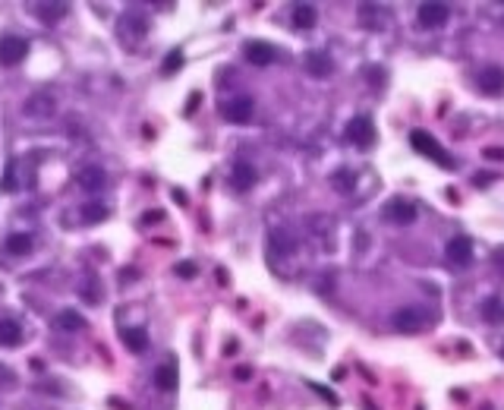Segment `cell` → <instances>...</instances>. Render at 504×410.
I'll return each mask as SVG.
<instances>
[{
    "instance_id": "f1b7e54d",
    "label": "cell",
    "mask_w": 504,
    "mask_h": 410,
    "mask_svg": "<svg viewBox=\"0 0 504 410\" xmlns=\"http://www.w3.org/2000/svg\"><path fill=\"white\" fill-rule=\"evenodd\" d=\"M0 190H16V161L7 164V174H3V183H0Z\"/></svg>"
},
{
    "instance_id": "3957f363",
    "label": "cell",
    "mask_w": 504,
    "mask_h": 410,
    "mask_svg": "<svg viewBox=\"0 0 504 410\" xmlns=\"http://www.w3.org/2000/svg\"><path fill=\"white\" fill-rule=\"evenodd\" d=\"M381 218L391 221V225H413L419 218V209H416V202H410V199H391V202H385Z\"/></svg>"
},
{
    "instance_id": "5b68a950",
    "label": "cell",
    "mask_w": 504,
    "mask_h": 410,
    "mask_svg": "<svg viewBox=\"0 0 504 410\" xmlns=\"http://www.w3.org/2000/svg\"><path fill=\"white\" fill-rule=\"evenodd\" d=\"M252 111H256V101L249 98V95H237V98L221 104V114H224L230 124H249V120H252Z\"/></svg>"
},
{
    "instance_id": "ac0fdd59",
    "label": "cell",
    "mask_w": 504,
    "mask_h": 410,
    "mask_svg": "<svg viewBox=\"0 0 504 410\" xmlns=\"http://www.w3.org/2000/svg\"><path fill=\"white\" fill-rule=\"evenodd\" d=\"M268 243H272V249L278 255H293L296 253V240L290 237L287 231H284V227H274L272 237H268Z\"/></svg>"
},
{
    "instance_id": "4dcf8cb0",
    "label": "cell",
    "mask_w": 504,
    "mask_h": 410,
    "mask_svg": "<svg viewBox=\"0 0 504 410\" xmlns=\"http://www.w3.org/2000/svg\"><path fill=\"white\" fill-rule=\"evenodd\" d=\"M0 385H16V376H13V369L10 366H0Z\"/></svg>"
},
{
    "instance_id": "8fae6325",
    "label": "cell",
    "mask_w": 504,
    "mask_h": 410,
    "mask_svg": "<svg viewBox=\"0 0 504 410\" xmlns=\"http://www.w3.org/2000/svg\"><path fill=\"white\" fill-rule=\"evenodd\" d=\"M76 183L86 190V193H101L104 183H108V174L98 168V164H86L82 170H76Z\"/></svg>"
},
{
    "instance_id": "ba28073f",
    "label": "cell",
    "mask_w": 504,
    "mask_h": 410,
    "mask_svg": "<svg viewBox=\"0 0 504 410\" xmlns=\"http://www.w3.org/2000/svg\"><path fill=\"white\" fill-rule=\"evenodd\" d=\"M444 255H448L451 265H457V269H464V265L473 262V243H470V237H451L448 247H444Z\"/></svg>"
},
{
    "instance_id": "30bf717a",
    "label": "cell",
    "mask_w": 504,
    "mask_h": 410,
    "mask_svg": "<svg viewBox=\"0 0 504 410\" xmlns=\"http://www.w3.org/2000/svg\"><path fill=\"white\" fill-rule=\"evenodd\" d=\"M416 19L422 29H442V25L448 23V7H444V3H432V0H429V3H419Z\"/></svg>"
},
{
    "instance_id": "cb8c5ba5",
    "label": "cell",
    "mask_w": 504,
    "mask_h": 410,
    "mask_svg": "<svg viewBox=\"0 0 504 410\" xmlns=\"http://www.w3.org/2000/svg\"><path fill=\"white\" fill-rule=\"evenodd\" d=\"M35 13L41 16V23H60L70 13V7L67 3H35Z\"/></svg>"
},
{
    "instance_id": "7a4b0ae2",
    "label": "cell",
    "mask_w": 504,
    "mask_h": 410,
    "mask_svg": "<svg viewBox=\"0 0 504 410\" xmlns=\"http://www.w3.org/2000/svg\"><path fill=\"white\" fill-rule=\"evenodd\" d=\"M410 146H413V152L416 155H422V158H429V161H435V164H442V168H454V158L444 152L442 146H438V139H435L432 133H426V130H413L410 133Z\"/></svg>"
},
{
    "instance_id": "8992f818",
    "label": "cell",
    "mask_w": 504,
    "mask_h": 410,
    "mask_svg": "<svg viewBox=\"0 0 504 410\" xmlns=\"http://www.w3.org/2000/svg\"><path fill=\"white\" fill-rule=\"evenodd\" d=\"M117 32H120V38H145L148 16L142 13V10H126V13L120 16V25H117Z\"/></svg>"
},
{
    "instance_id": "4fadbf2b",
    "label": "cell",
    "mask_w": 504,
    "mask_h": 410,
    "mask_svg": "<svg viewBox=\"0 0 504 410\" xmlns=\"http://www.w3.org/2000/svg\"><path fill=\"white\" fill-rule=\"evenodd\" d=\"M256 180H259V174H256V168H252V164H246V161H237V164H233V170H230L233 190L246 193V190H252V186H256Z\"/></svg>"
},
{
    "instance_id": "1f68e13d",
    "label": "cell",
    "mask_w": 504,
    "mask_h": 410,
    "mask_svg": "<svg viewBox=\"0 0 504 410\" xmlns=\"http://www.w3.org/2000/svg\"><path fill=\"white\" fill-rule=\"evenodd\" d=\"M369 76H372V82H375V85L385 82V73H381V67H369Z\"/></svg>"
},
{
    "instance_id": "484cf974",
    "label": "cell",
    "mask_w": 504,
    "mask_h": 410,
    "mask_svg": "<svg viewBox=\"0 0 504 410\" xmlns=\"http://www.w3.org/2000/svg\"><path fill=\"white\" fill-rule=\"evenodd\" d=\"M3 247H7L10 255H29L32 253V237L29 234H10Z\"/></svg>"
},
{
    "instance_id": "6da1fadb",
    "label": "cell",
    "mask_w": 504,
    "mask_h": 410,
    "mask_svg": "<svg viewBox=\"0 0 504 410\" xmlns=\"http://www.w3.org/2000/svg\"><path fill=\"white\" fill-rule=\"evenodd\" d=\"M391 326L400 334H419L432 326V312L426 306H400V310L391 316Z\"/></svg>"
},
{
    "instance_id": "ffe728a7",
    "label": "cell",
    "mask_w": 504,
    "mask_h": 410,
    "mask_svg": "<svg viewBox=\"0 0 504 410\" xmlns=\"http://www.w3.org/2000/svg\"><path fill=\"white\" fill-rule=\"evenodd\" d=\"M155 385L161 388V391H173V388H177V363H173V360H167V363H161L155 369Z\"/></svg>"
},
{
    "instance_id": "44dd1931",
    "label": "cell",
    "mask_w": 504,
    "mask_h": 410,
    "mask_svg": "<svg viewBox=\"0 0 504 410\" xmlns=\"http://www.w3.org/2000/svg\"><path fill=\"white\" fill-rule=\"evenodd\" d=\"M57 328L60 332H82L86 328V316L76 310H60L57 312Z\"/></svg>"
},
{
    "instance_id": "7c38bea8",
    "label": "cell",
    "mask_w": 504,
    "mask_h": 410,
    "mask_svg": "<svg viewBox=\"0 0 504 410\" xmlns=\"http://www.w3.org/2000/svg\"><path fill=\"white\" fill-rule=\"evenodd\" d=\"M23 111H25L29 117H38V120H45V117H51V114L57 111V101L51 98V95L38 92V95H29V98H25Z\"/></svg>"
},
{
    "instance_id": "7402d4cb",
    "label": "cell",
    "mask_w": 504,
    "mask_h": 410,
    "mask_svg": "<svg viewBox=\"0 0 504 410\" xmlns=\"http://www.w3.org/2000/svg\"><path fill=\"white\" fill-rule=\"evenodd\" d=\"M79 215H82L86 225H101V221H108L110 218V209L108 205H101V202H86V205L79 209Z\"/></svg>"
},
{
    "instance_id": "f546056e",
    "label": "cell",
    "mask_w": 504,
    "mask_h": 410,
    "mask_svg": "<svg viewBox=\"0 0 504 410\" xmlns=\"http://www.w3.org/2000/svg\"><path fill=\"white\" fill-rule=\"evenodd\" d=\"M173 271H177L180 278H187V281H189V278H195V271H199V269H195V262H180Z\"/></svg>"
},
{
    "instance_id": "4316f807",
    "label": "cell",
    "mask_w": 504,
    "mask_h": 410,
    "mask_svg": "<svg viewBox=\"0 0 504 410\" xmlns=\"http://www.w3.org/2000/svg\"><path fill=\"white\" fill-rule=\"evenodd\" d=\"M353 183H357V180H353V170H347V168H337L331 174V186L334 190H341V193H350Z\"/></svg>"
},
{
    "instance_id": "836d02e7",
    "label": "cell",
    "mask_w": 504,
    "mask_h": 410,
    "mask_svg": "<svg viewBox=\"0 0 504 410\" xmlns=\"http://www.w3.org/2000/svg\"><path fill=\"white\" fill-rule=\"evenodd\" d=\"M249 376H252V369H249V366H240V369H237V379H240V382H246Z\"/></svg>"
},
{
    "instance_id": "603a6c76",
    "label": "cell",
    "mask_w": 504,
    "mask_h": 410,
    "mask_svg": "<svg viewBox=\"0 0 504 410\" xmlns=\"http://www.w3.org/2000/svg\"><path fill=\"white\" fill-rule=\"evenodd\" d=\"M482 319H485L489 326H501L504 322V300L501 297H489V300L482 303Z\"/></svg>"
},
{
    "instance_id": "5bb4252c",
    "label": "cell",
    "mask_w": 504,
    "mask_h": 410,
    "mask_svg": "<svg viewBox=\"0 0 504 410\" xmlns=\"http://www.w3.org/2000/svg\"><path fill=\"white\" fill-rule=\"evenodd\" d=\"M306 70H309V76H315V79H328L334 73V60L325 54V51H309V54H306Z\"/></svg>"
},
{
    "instance_id": "d590c367",
    "label": "cell",
    "mask_w": 504,
    "mask_h": 410,
    "mask_svg": "<svg viewBox=\"0 0 504 410\" xmlns=\"http://www.w3.org/2000/svg\"><path fill=\"white\" fill-rule=\"evenodd\" d=\"M501 356H504V350H501Z\"/></svg>"
},
{
    "instance_id": "2e32d148",
    "label": "cell",
    "mask_w": 504,
    "mask_h": 410,
    "mask_svg": "<svg viewBox=\"0 0 504 410\" xmlns=\"http://www.w3.org/2000/svg\"><path fill=\"white\" fill-rule=\"evenodd\" d=\"M476 82H479V89L485 95H498L504 89V70L501 67H485V70H479Z\"/></svg>"
},
{
    "instance_id": "52a82bcc",
    "label": "cell",
    "mask_w": 504,
    "mask_h": 410,
    "mask_svg": "<svg viewBox=\"0 0 504 410\" xmlns=\"http://www.w3.org/2000/svg\"><path fill=\"white\" fill-rule=\"evenodd\" d=\"M25 54H29V41L19 38V35H7V38H0V63L3 67H16V63H23Z\"/></svg>"
},
{
    "instance_id": "9a60e30c",
    "label": "cell",
    "mask_w": 504,
    "mask_h": 410,
    "mask_svg": "<svg viewBox=\"0 0 504 410\" xmlns=\"http://www.w3.org/2000/svg\"><path fill=\"white\" fill-rule=\"evenodd\" d=\"M274 47L268 45V41H249L246 45V60L252 63V67H272L274 63Z\"/></svg>"
},
{
    "instance_id": "277c9868",
    "label": "cell",
    "mask_w": 504,
    "mask_h": 410,
    "mask_svg": "<svg viewBox=\"0 0 504 410\" xmlns=\"http://www.w3.org/2000/svg\"><path fill=\"white\" fill-rule=\"evenodd\" d=\"M344 136H347L353 146L369 148L375 142V124H372V117H365V114L353 117V120L347 124V130H344Z\"/></svg>"
},
{
    "instance_id": "e0dca14e",
    "label": "cell",
    "mask_w": 504,
    "mask_h": 410,
    "mask_svg": "<svg viewBox=\"0 0 504 410\" xmlns=\"http://www.w3.org/2000/svg\"><path fill=\"white\" fill-rule=\"evenodd\" d=\"M23 341V326L13 319H0V348H19Z\"/></svg>"
},
{
    "instance_id": "9c48e42d",
    "label": "cell",
    "mask_w": 504,
    "mask_h": 410,
    "mask_svg": "<svg viewBox=\"0 0 504 410\" xmlns=\"http://www.w3.org/2000/svg\"><path fill=\"white\" fill-rule=\"evenodd\" d=\"M76 294L82 297V300L88 303V306H95V303H101V297H104V287H101V278L95 275V271H82L76 281Z\"/></svg>"
},
{
    "instance_id": "d6a6232c",
    "label": "cell",
    "mask_w": 504,
    "mask_h": 410,
    "mask_svg": "<svg viewBox=\"0 0 504 410\" xmlns=\"http://www.w3.org/2000/svg\"><path fill=\"white\" fill-rule=\"evenodd\" d=\"M161 218H164V212H148V215L142 218V221H145V225H158Z\"/></svg>"
},
{
    "instance_id": "83f0119b",
    "label": "cell",
    "mask_w": 504,
    "mask_h": 410,
    "mask_svg": "<svg viewBox=\"0 0 504 410\" xmlns=\"http://www.w3.org/2000/svg\"><path fill=\"white\" fill-rule=\"evenodd\" d=\"M183 60H187V57H183V51H180V47L167 51V57H164V63H161V73H164V76H173V73L183 67Z\"/></svg>"
},
{
    "instance_id": "d4e9b609",
    "label": "cell",
    "mask_w": 504,
    "mask_h": 410,
    "mask_svg": "<svg viewBox=\"0 0 504 410\" xmlns=\"http://www.w3.org/2000/svg\"><path fill=\"white\" fill-rule=\"evenodd\" d=\"M123 344L132 350V354H142V350L148 348L145 328H123Z\"/></svg>"
},
{
    "instance_id": "e575fe53",
    "label": "cell",
    "mask_w": 504,
    "mask_h": 410,
    "mask_svg": "<svg viewBox=\"0 0 504 410\" xmlns=\"http://www.w3.org/2000/svg\"><path fill=\"white\" fill-rule=\"evenodd\" d=\"M495 262H498V265H504V249H498V253H495Z\"/></svg>"
},
{
    "instance_id": "d6986e66",
    "label": "cell",
    "mask_w": 504,
    "mask_h": 410,
    "mask_svg": "<svg viewBox=\"0 0 504 410\" xmlns=\"http://www.w3.org/2000/svg\"><path fill=\"white\" fill-rule=\"evenodd\" d=\"M290 19H293V25L296 29H312V25L318 23V13H315V7L312 3H296L293 7V13H290Z\"/></svg>"
}]
</instances>
